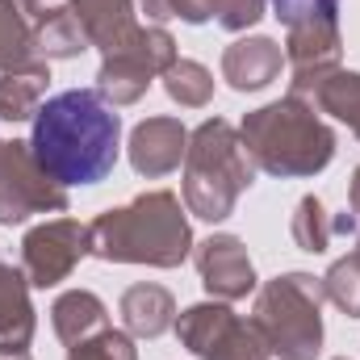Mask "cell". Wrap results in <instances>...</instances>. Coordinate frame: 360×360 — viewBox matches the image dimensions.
<instances>
[{"label":"cell","mask_w":360,"mask_h":360,"mask_svg":"<svg viewBox=\"0 0 360 360\" xmlns=\"http://www.w3.org/2000/svg\"><path fill=\"white\" fill-rule=\"evenodd\" d=\"M84 256H89V226L76 222V218L38 222L21 239V272L30 276L34 289L63 285Z\"/></svg>","instance_id":"9"},{"label":"cell","mask_w":360,"mask_h":360,"mask_svg":"<svg viewBox=\"0 0 360 360\" xmlns=\"http://www.w3.org/2000/svg\"><path fill=\"white\" fill-rule=\"evenodd\" d=\"M193 264L214 302H239L256 293V264L239 235H210L193 243Z\"/></svg>","instance_id":"11"},{"label":"cell","mask_w":360,"mask_h":360,"mask_svg":"<svg viewBox=\"0 0 360 360\" xmlns=\"http://www.w3.org/2000/svg\"><path fill=\"white\" fill-rule=\"evenodd\" d=\"M51 89V68L46 59H30L21 68L0 72V122L17 126V122H34V113L42 109Z\"/></svg>","instance_id":"17"},{"label":"cell","mask_w":360,"mask_h":360,"mask_svg":"<svg viewBox=\"0 0 360 360\" xmlns=\"http://www.w3.org/2000/svg\"><path fill=\"white\" fill-rule=\"evenodd\" d=\"M30 151L55 184H101L122 151V117L96 89H68L42 101Z\"/></svg>","instance_id":"1"},{"label":"cell","mask_w":360,"mask_h":360,"mask_svg":"<svg viewBox=\"0 0 360 360\" xmlns=\"http://www.w3.org/2000/svg\"><path fill=\"white\" fill-rule=\"evenodd\" d=\"M30 59H38V51H34V21L21 13L17 0H0V72L21 68Z\"/></svg>","instance_id":"21"},{"label":"cell","mask_w":360,"mask_h":360,"mask_svg":"<svg viewBox=\"0 0 360 360\" xmlns=\"http://www.w3.org/2000/svg\"><path fill=\"white\" fill-rule=\"evenodd\" d=\"M147 21L151 25H164V21H184V25H205L210 13L201 0H139Z\"/></svg>","instance_id":"28"},{"label":"cell","mask_w":360,"mask_h":360,"mask_svg":"<svg viewBox=\"0 0 360 360\" xmlns=\"http://www.w3.org/2000/svg\"><path fill=\"white\" fill-rule=\"evenodd\" d=\"M72 197L46 176L30 143L0 139V226L30 222L34 214H68Z\"/></svg>","instance_id":"8"},{"label":"cell","mask_w":360,"mask_h":360,"mask_svg":"<svg viewBox=\"0 0 360 360\" xmlns=\"http://www.w3.org/2000/svg\"><path fill=\"white\" fill-rule=\"evenodd\" d=\"M180 348L197 360H272L269 340L252 319H239L231 302H193L172 323Z\"/></svg>","instance_id":"6"},{"label":"cell","mask_w":360,"mask_h":360,"mask_svg":"<svg viewBox=\"0 0 360 360\" xmlns=\"http://www.w3.org/2000/svg\"><path fill=\"white\" fill-rule=\"evenodd\" d=\"M0 360H30V352H4L0 348Z\"/></svg>","instance_id":"32"},{"label":"cell","mask_w":360,"mask_h":360,"mask_svg":"<svg viewBox=\"0 0 360 360\" xmlns=\"http://www.w3.org/2000/svg\"><path fill=\"white\" fill-rule=\"evenodd\" d=\"M348 210L356 214V222H360V164H356V172H352V180H348Z\"/></svg>","instance_id":"31"},{"label":"cell","mask_w":360,"mask_h":360,"mask_svg":"<svg viewBox=\"0 0 360 360\" xmlns=\"http://www.w3.org/2000/svg\"><path fill=\"white\" fill-rule=\"evenodd\" d=\"M51 327L59 335V344L76 348L80 340H92L96 331L109 327V306L92 293V289H68L55 297L51 306Z\"/></svg>","instance_id":"18"},{"label":"cell","mask_w":360,"mask_h":360,"mask_svg":"<svg viewBox=\"0 0 360 360\" xmlns=\"http://www.w3.org/2000/svg\"><path fill=\"white\" fill-rule=\"evenodd\" d=\"M184 151H188V130L172 113L139 122L130 130V143H126L130 168L147 180H160V176H168V172H176L180 164H184Z\"/></svg>","instance_id":"12"},{"label":"cell","mask_w":360,"mask_h":360,"mask_svg":"<svg viewBox=\"0 0 360 360\" xmlns=\"http://www.w3.org/2000/svg\"><path fill=\"white\" fill-rule=\"evenodd\" d=\"M17 4H21V13H25L30 21H42V17H51V13L68 8L72 0H17Z\"/></svg>","instance_id":"29"},{"label":"cell","mask_w":360,"mask_h":360,"mask_svg":"<svg viewBox=\"0 0 360 360\" xmlns=\"http://www.w3.org/2000/svg\"><path fill=\"white\" fill-rule=\"evenodd\" d=\"M117 310H122V327H126L134 340H160V335L172 331V323H176V297H172L164 285H155V281L130 285V289L122 293Z\"/></svg>","instance_id":"15"},{"label":"cell","mask_w":360,"mask_h":360,"mask_svg":"<svg viewBox=\"0 0 360 360\" xmlns=\"http://www.w3.org/2000/svg\"><path fill=\"white\" fill-rule=\"evenodd\" d=\"M306 101H310L319 113H331L335 122H344V126L360 139V72H348V68L331 72Z\"/></svg>","instance_id":"20"},{"label":"cell","mask_w":360,"mask_h":360,"mask_svg":"<svg viewBox=\"0 0 360 360\" xmlns=\"http://www.w3.org/2000/svg\"><path fill=\"white\" fill-rule=\"evenodd\" d=\"M323 276L281 272L256 289L252 323L269 340L276 360H319L323 356Z\"/></svg>","instance_id":"5"},{"label":"cell","mask_w":360,"mask_h":360,"mask_svg":"<svg viewBox=\"0 0 360 360\" xmlns=\"http://www.w3.org/2000/svg\"><path fill=\"white\" fill-rule=\"evenodd\" d=\"M30 276L13 264H0V348L4 352H30L38 331V310L30 302Z\"/></svg>","instance_id":"14"},{"label":"cell","mask_w":360,"mask_h":360,"mask_svg":"<svg viewBox=\"0 0 360 360\" xmlns=\"http://www.w3.org/2000/svg\"><path fill=\"white\" fill-rule=\"evenodd\" d=\"M68 360H139V348H134L130 331L105 327L92 340H80L76 348H68Z\"/></svg>","instance_id":"25"},{"label":"cell","mask_w":360,"mask_h":360,"mask_svg":"<svg viewBox=\"0 0 360 360\" xmlns=\"http://www.w3.org/2000/svg\"><path fill=\"white\" fill-rule=\"evenodd\" d=\"M205 4V13L222 25V30H231V34H243V30H252L260 17H264V0H201Z\"/></svg>","instance_id":"27"},{"label":"cell","mask_w":360,"mask_h":360,"mask_svg":"<svg viewBox=\"0 0 360 360\" xmlns=\"http://www.w3.org/2000/svg\"><path fill=\"white\" fill-rule=\"evenodd\" d=\"M285 68H289V92L310 96L331 72L344 68V34L340 21H306L285 30Z\"/></svg>","instance_id":"10"},{"label":"cell","mask_w":360,"mask_h":360,"mask_svg":"<svg viewBox=\"0 0 360 360\" xmlns=\"http://www.w3.org/2000/svg\"><path fill=\"white\" fill-rule=\"evenodd\" d=\"M89 256L105 264H147L180 269L193 256L188 210L172 188L139 193L134 201L105 210L89 222Z\"/></svg>","instance_id":"2"},{"label":"cell","mask_w":360,"mask_h":360,"mask_svg":"<svg viewBox=\"0 0 360 360\" xmlns=\"http://www.w3.org/2000/svg\"><path fill=\"white\" fill-rule=\"evenodd\" d=\"M160 80H164V92L180 109H201L214 96V72L205 63H197V59H176Z\"/></svg>","instance_id":"22"},{"label":"cell","mask_w":360,"mask_h":360,"mask_svg":"<svg viewBox=\"0 0 360 360\" xmlns=\"http://www.w3.org/2000/svg\"><path fill=\"white\" fill-rule=\"evenodd\" d=\"M72 13L80 17L89 42L101 51V55L122 51V46L139 34L134 0H72Z\"/></svg>","instance_id":"16"},{"label":"cell","mask_w":360,"mask_h":360,"mask_svg":"<svg viewBox=\"0 0 360 360\" xmlns=\"http://www.w3.org/2000/svg\"><path fill=\"white\" fill-rule=\"evenodd\" d=\"M180 59L176 38L164 30V25H139V34L113 51V55H101V68H96V92L113 105V109H126V105H139L151 80L164 76L172 63Z\"/></svg>","instance_id":"7"},{"label":"cell","mask_w":360,"mask_h":360,"mask_svg":"<svg viewBox=\"0 0 360 360\" xmlns=\"http://www.w3.org/2000/svg\"><path fill=\"white\" fill-rule=\"evenodd\" d=\"M264 4H272V17L285 30L306 21H340V0H264Z\"/></svg>","instance_id":"26"},{"label":"cell","mask_w":360,"mask_h":360,"mask_svg":"<svg viewBox=\"0 0 360 360\" xmlns=\"http://www.w3.org/2000/svg\"><path fill=\"white\" fill-rule=\"evenodd\" d=\"M89 46L92 42L84 34V25H80V17L72 13V4L51 13V17H42V21H34V51L46 63L51 59H80Z\"/></svg>","instance_id":"19"},{"label":"cell","mask_w":360,"mask_h":360,"mask_svg":"<svg viewBox=\"0 0 360 360\" xmlns=\"http://www.w3.org/2000/svg\"><path fill=\"white\" fill-rule=\"evenodd\" d=\"M184 210L201 222H226L239 205V197L256 184V164L239 139V130L226 117H205L193 134H188V151H184Z\"/></svg>","instance_id":"4"},{"label":"cell","mask_w":360,"mask_h":360,"mask_svg":"<svg viewBox=\"0 0 360 360\" xmlns=\"http://www.w3.org/2000/svg\"><path fill=\"white\" fill-rule=\"evenodd\" d=\"M239 139H243L256 172L276 180L319 176L335 160V130L323 122V113L310 101H302L293 92L243 113Z\"/></svg>","instance_id":"3"},{"label":"cell","mask_w":360,"mask_h":360,"mask_svg":"<svg viewBox=\"0 0 360 360\" xmlns=\"http://www.w3.org/2000/svg\"><path fill=\"white\" fill-rule=\"evenodd\" d=\"M335 360H348V356H335Z\"/></svg>","instance_id":"33"},{"label":"cell","mask_w":360,"mask_h":360,"mask_svg":"<svg viewBox=\"0 0 360 360\" xmlns=\"http://www.w3.org/2000/svg\"><path fill=\"white\" fill-rule=\"evenodd\" d=\"M289 235H293V243L302 248V252H310V256H323L327 248H331V214H327V205L314 197V193H306L297 205H293V218H289Z\"/></svg>","instance_id":"23"},{"label":"cell","mask_w":360,"mask_h":360,"mask_svg":"<svg viewBox=\"0 0 360 360\" xmlns=\"http://www.w3.org/2000/svg\"><path fill=\"white\" fill-rule=\"evenodd\" d=\"M285 68V46L276 38L252 34V38H235L222 51V80L235 92H260L269 89L272 80Z\"/></svg>","instance_id":"13"},{"label":"cell","mask_w":360,"mask_h":360,"mask_svg":"<svg viewBox=\"0 0 360 360\" xmlns=\"http://www.w3.org/2000/svg\"><path fill=\"white\" fill-rule=\"evenodd\" d=\"M356 214H352V210H344V214H335V218H331V235H356Z\"/></svg>","instance_id":"30"},{"label":"cell","mask_w":360,"mask_h":360,"mask_svg":"<svg viewBox=\"0 0 360 360\" xmlns=\"http://www.w3.org/2000/svg\"><path fill=\"white\" fill-rule=\"evenodd\" d=\"M323 289H327V302H335L348 319H360V260L352 252L323 272Z\"/></svg>","instance_id":"24"}]
</instances>
